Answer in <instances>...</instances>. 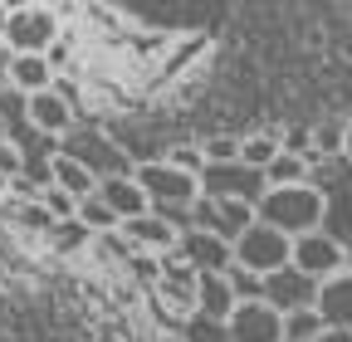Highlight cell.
<instances>
[{"mask_svg":"<svg viewBox=\"0 0 352 342\" xmlns=\"http://www.w3.org/2000/svg\"><path fill=\"white\" fill-rule=\"evenodd\" d=\"M50 181H54L59 191H69L74 201H83V196L98 191V176H94V171H88L83 161H74V157H64V152H54V161H50Z\"/></svg>","mask_w":352,"mask_h":342,"instance_id":"17","label":"cell"},{"mask_svg":"<svg viewBox=\"0 0 352 342\" xmlns=\"http://www.w3.org/2000/svg\"><path fill=\"white\" fill-rule=\"evenodd\" d=\"M118 235L127 240L132 254H157V260H166V254L176 249V240H182V230L166 225L157 210H147V216H138V220H122Z\"/></svg>","mask_w":352,"mask_h":342,"instance_id":"12","label":"cell"},{"mask_svg":"<svg viewBox=\"0 0 352 342\" xmlns=\"http://www.w3.org/2000/svg\"><path fill=\"white\" fill-rule=\"evenodd\" d=\"M314 308L323 318V328H352V274H333L328 284H318Z\"/></svg>","mask_w":352,"mask_h":342,"instance_id":"14","label":"cell"},{"mask_svg":"<svg viewBox=\"0 0 352 342\" xmlns=\"http://www.w3.org/2000/svg\"><path fill=\"white\" fill-rule=\"evenodd\" d=\"M342 161H352V122L342 127Z\"/></svg>","mask_w":352,"mask_h":342,"instance_id":"30","label":"cell"},{"mask_svg":"<svg viewBox=\"0 0 352 342\" xmlns=\"http://www.w3.org/2000/svg\"><path fill=\"white\" fill-rule=\"evenodd\" d=\"M201 157H206V166H235L240 137H210V142H201Z\"/></svg>","mask_w":352,"mask_h":342,"instance_id":"24","label":"cell"},{"mask_svg":"<svg viewBox=\"0 0 352 342\" xmlns=\"http://www.w3.org/2000/svg\"><path fill=\"white\" fill-rule=\"evenodd\" d=\"M39 205L50 210V220H54V225H59V220H74V216H78V201H74L69 191H59L54 181H50V186L39 191Z\"/></svg>","mask_w":352,"mask_h":342,"instance_id":"23","label":"cell"},{"mask_svg":"<svg viewBox=\"0 0 352 342\" xmlns=\"http://www.w3.org/2000/svg\"><path fill=\"white\" fill-rule=\"evenodd\" d=\"M279 152H284V147H279V137H270V133L240 137V166H250V171H270Z\"/></svg>","mask_w":352,"mask_h":342,"instance_id":"18","label":"cell"},{"mask_svg":"<svg viewBox=\"0 0 352 342\" xmlns=\"http://www.w3.org/2000/svg\"><path fill=\"white\" fill-rule=\"evenodd\" d=\"M10 89L25 93V98L54 89V64L44 59V54H15V64H10Z\"/></svg>","mask_w":352,"mask_h":342,"instance_id":"16","label":"cell"},{"mask_svg":"<svg viewBox=\"0 0 352 342\" xmlns=\"http://www.w3.org/2000/svg\"><path fill=\"white\" fill-rule=\"evenodd\" d=\"M318 332H323L318 308H294V313H284V342H318Z\"/></svg>","mask_w":352,"mask_h":342,"instance_id":"22","label":"cell"},{"mask_svg":"<svg viewBox=\"0 0 352 342\" xmlns=\"http://www.w3.org/2000/svg\"><path fill=\"white\" fill-rule=\"evenodd\" d=\"M0 137H10V127H6V117H0Z\"/></svg>","mask_w":352,"mask_h":342,"instance_id":"32","label":"cell"},{"mask_svg":"<svg viewBox=\"0 0 352 342\" xmlns=\"http://www.w3.org/2000/svg\"><path fill=\"white\" fill-rule=\"evenodd\" d=\"M226 279H230V288H235V304H264V279H259V274L230 269Z\"/></svg>","mask_w":352,"mask_h":342,"instance_id":"25","label":"cell"},{"mask_svg":"<svg viewBox=\"0 0 352 342\" xmlns=\"http://www.w3.org/2000/svg\"><path fill=\"white\" fill-rule=\"evenodd\" d=\"M270 181H264V171H250V166H206L201 171V196L210 201H245V205H259Z\"/></svg>","mask_w":352,"mask_h":342,"instance_id":"7","label":"cell"},{"mask_svg":"<svg viewBox=\"0 0 352 342\" xmlns=\"http://www.w3.org/2000/svg\"><path fill=\"white\" fill-rule=\"evenodd\" d=\"M166 161H171V166H182V171H191V176H201V171H206V157H201V147H176Z\"/></svg>","mask_w":352,"mask_h":342,"instance_id":"28","label":"cell"},{"mask_svg":"<svg viewBox=\"0 0 352 342\" xmlns=\"http://www.w3.org/2000/svg\"><path fill=\"white\" fill-rule=\"evenodd\" d=\"M186 342H230V332H226V323H210V318L191 313L186 318Z\"/></svg>","mask_w":352,"mask_h":342,"instance_id":"26","label":"cell"},{"mask_svg":"<svg viewBox=\"0 0 352 342\" xmlns=\"http://www.w3.org/2000/svg\"><path fill=\"white\" fill-rule=\"evenodd\" d=\"M294 269H303L314 284H328L333 274H342L347 269V244L338 240V235H328V230H314V235H298L294 240V260H289Z\"/></svg>","mask_w":352,"mask_h":342,"instance_id":"5","label":"cell"},{"mask_svg":"<svg viewBox=\"0 0 352 342\" xmlns=\"http://www.w3.org/2000/svg\"><path fill=\"white\" fill-rule=\"evenodd\" d=\"M318 342H352V328H323Z\"/></svg>","mask_w":352,"mask_h":342,"instance_id":"29","label":"cell"},{"mask_svg":"<svg viewBox=\"0 0 352 342\" xmlns=\"http://www.w3.org/2000/svg\"><path fill=\"white\" fill-rule=\"evenodd\" d=\"M132 176L147 191L152 210H191L201 201V176H191V171L171 166V161H142V166H132Z\"/></svg>","mask_w":352,"mask_h":342,"instance_id":"2","label":"cell"},{"mask_svg":"<svg viewBox=\"0 0 352 342\" xmlns=\"http://www.w3.org/2000/svg\"><path fill=\"white\" fill-rule=\"evenodd\" d=\"M25 127L39 137H69L74 133V98L59 89H44L34 98H25Z\"/></svg>","mask_w":352,"mask_h":342,"instance_id":"9","label":"cell"},{"mask_svg":"<svg viewBox=\"0 0 352 342\" xmlns=\"http://www.w3.org/2000/svg\"><path fill=\"white\" fill-rule=\"evenodd\" d=\"M314 298H318V284L308 279L303 269H294V264H284V269H274L270 279H264V304H270L274 313L314 308Z\"/></svg>","mask_w":352,"mask_h":342,"instance_id":"11","label":"cell"},{"mask_svg":"<svg viewBox=\"0 0 352 342\" xmlns=\"http://www.w3.org/2000/svg\"><path fill=\"white\" fill-rule=\"evenodd\" d=\"M289 260H294V240L279 235V230H270V225H259V220L235 240V269H250V274H259V279H270V274L284 269Z\"/></svg>","mask_w":352,"mask_h":342,"instance_id":"4","label":"cell"},{"mask_svg":"<svg viewBox=\"0 0 352 342\" xmlns=\"http://www.w3.org/2000/svg\"><path fill=\"white\" fill-rule=\"evenodd\" d=\"M226 332L230 342H284V313H274L270 304H235Z\"/></svg>","mask_w":352,"mask_h":342,"instance_id":"10","label":"cell"},{"mask_svg":"<svg viewBox=\"0 0 352 342\" xmlns=\"http://www.w3.org/2000/svg\"><path fill=\"white\" fill-rule=\"evenodd\" d=\"M176 260L191 264L196 274H230L235 269V244L210 235V230H186L176 240Z\"/></svg>","mask_w":352,"mask_h":342,"instance_id":"8","label":"cell"},{"mask_svg":"<svg viewBox=\"0 0 352 342\" xmlns=\"http://www.w3.org/2000/svg\"><path fill=\"white\" fill-rule=\"evenodd\" d=\"M98 201L113 210L118 220H138V216L152 210L147 191L138 186V176H108V181H98Z\"/></svg>","mask_w":352,"mask_h":342,"instance_id":"13","label":"cell"},{"mask_svg":"<svg viewBox=\"0 0 352 342\" xmlns=\"http://www.w3.org/2000/svg\"><path fill=\"white\" fill-rule=\"evenodd\" d=\"M78 220H83L88 230H94V240H98V235H113V230L122 225V220L113 216V210H108V205L98 201V191H94V196H83V201H78Z\"/></svg>","mask_w":352,"mask_h":342,"instance_id":"21","label":"cell"},{"mask_svg":"<svg viewBox=\"0 0 352 342\" xmlns=\"http://www.w3.org/2000/svg\"><path fill=\"white\" fill-rule=\"evenodd\" d=\"M6 15H10V5H0V34H6Z\"/></svg>","mask_w":352,"mask_h":342,"instance_id":"31","label":"cell"},{"mask_svg":"<svg viewBox=\"0 0 352 342\" xmlns=\"http://www.w3.org/2000/svg\"><path fill=\"white\" fill-rule=\"evenodd\" d=\"M347 274H352V244H347Z\"/></svg>","mask_w":352,"mask_h":342,"instance_id":"33","label":"cell"},{"mask_svg":"<svg viewBox=\"0 0 352 342\" xmlns=\"http://www.w3.org/2000/svg\"><path fill=\"white\" fill-rule=\"evenodd\" d=\"M254 220L270 225V230H279V235H289V240L314 235L328 220V196L314 181H303V186H270L264 201L254 205Z\"/></svg>","mask_w":352,"mask_h":342,"instance_id":"1","label":"cell"},{"mask_svg":"<svg viewBox=\"0 0 352 342\" xmlns=\"http://www.w3.org/2000/svg\"><path fill=\"white\" fill-rule=\"evenodd\" d=\"M59 152L74 157V161H83L98 181H108V176H132L127 152H118V142H108V137H98V133H78V127H74Z\"/></svg>","mask_w":352,"mask_h":342,"instance_id":"6","label":"cell"},{"mask_svg":"<svg viewBox=\"0 0 352 342\" xmlns=\"http://www.w3.org/2000/svg\"><path fill=\"white\" fill-rule=\"evenodd\" d=\"M44 240H50L59 254H78V249H88V244H94V230H88V225L74 216V220H59L50 235H44Z\"/></svg>","mask_w":352,"mask_h":342,"instance_id":"20","label":"cell"},{"mask_svg":"<svg viewBox=\"0 0 352 342\" xmlns=\"http://www.w3.org/2000/svg\"><path fill=\"white\" fill-rule=\"evenodd\" d=\"M196 313L210 318V323H226L235 313V288L226 274H201L196 279Z\"/></svg>","mask_w":352,"mask_h":342,"instance_id":"15","label":"cell"},{"mask_svg":"<svg viewBox=\"0 0 352 342\" xmlns=\"http://www.w3.org/2000/svg\"><path fill=\"white\" fill-rule=\"evenodd\" d=\"M308 176H314V166H308L303 157H294V152H279L274 166L264 171V181H270V186H303Z\"/></svg>","mask_w":352,"mask_h":342,"instance_id":"19","label":"cell"},{"mask_svg":"<svg viewBox=\"0 0 352 342\" xmlns=\"http://www.w3.org/2000/svg\"><path fill=\"white\" fill-rule=\"evenodd\" d=\"M20 171H25V152L10 137H0V181H15Z\"/></svg>","mask_w":352,"mask_h":342,"instance_id":"27","label":"cell"},{"mask_svg":"<svg viewBox=\"0 0 352 342\" xmlns=\"http://www.w3.org/2000/svg\"><path fill=\"white\" fill-rule=\"evenodd\" d=\"M0 39H6L15 54H50L59 45V15L44 10V5H10Z\"/></svg>","mask_w":352,"mask_h":342,"instance_id":"3","label":"cell"}]
</instances>
